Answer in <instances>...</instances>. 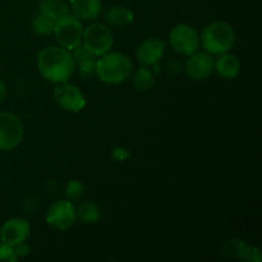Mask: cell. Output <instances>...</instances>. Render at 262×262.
I'll return each instance as SVG.
<instances>
[{"instance_id":"ba28073f","label":"cell","mask_w":262,"mask_h":262,"mask_svg":"<svg viewBox=\"0 0 262 262\" xmlns=\"http://www.w3.org/2000/svg\"><path fill=\"white\" fill-rule=\"evenodd\" d=\"M76 207L67 200L53 204L46 212V223L58 230L69 229L76 223Z\"/></svg>"},{"instance_id":"d4e9b609","label":"cell","mask_w":262,"mask_h":262,"mask_svg":"<svg viewBox=\"0 0 262 262\" xmlns=\"http://www.w3.org/2000/svg\"><path fill=\"white\" fill-rule=\"evenodd\" d=\"M14 248V253L17 257H25V256H27L28 253H30V247H28L27 245L25 243H20V245L15 246Z\"/></svg>"},{"instance_id":"8fae6325","label":"cell","mask_w":262,"mask_h":262,"mask_svg":"<svg viewBox=\"0 0 262 262\" xmlns=\"http://www.w3.org/2000/svg\"><path fill=\"white\" fill-rule=\"evenodd\" d=\"M214 59L211 58V54L209 53H199L196 51L194 54L189 55L188 60L186 61V73L189 78L201 81L206 79L207 77L211 76L214 71Z\"/></svg>"},{"instance_id":"3957f363","label":"cell","mask_w":262,"mask_h":262,"mask_svg":"<svg viewBox=\"0 0 262 262\" xmlns=\"http://www.w3.org/2000/svg\"><path fill=\"white\" fill-rule=\"evenodd\" d=\"M234 30L227 22H214L206 26L200 37L202 48L211 55L228 53L234 45Z\"/></svg>"},{"instance_id":"30bf717a","label":"cell","mask_w":262,"mask_h":262,"mask_svg":"<svg viewBox=\"0 0 262 262\" xmlns=\"http://www.w3.org/2000/svg\"><path fill=\"white\" fill-rule=\"evenodd\" d=\"M30 224L26 219L13 217L5 222L0 229V239L3 243L15 247V246L25 243L30 235Z\"/></svg>"},{"instance_id":"e0dca14e","label":"cell","mask_w":262,"mask_h":262,"mask_svg":"<svg viewBox=\"0 0 262 262\" xmlns=\"http://www.w3.org/2000/svg\"><path fill=\"white\" fill-rule=\"evenodd\" d=\"M105 19L106 22H109V25L115 26V27H124L133 20V13L128 8L115 5L107 10L105 14Z\"/></svg>"},{"instance_id":"9a60e30c","label":"cell","mask_w":262,"mask_h":262,"mask_svg":"<svg viewBox=\"0 0 262 262\" xmlns=\"http://www.w3.org/2000/svg\"><path fill=\"white\" fill-rule=\"evenodd\" d=\"M214 69L220 77L225 79H234L241 73V61L234 54H220L214 63Z\"/></svg>"},{"instance_id":"277c9868","label":"cell","mask_w":262,"mask_h":262,"mask_svg":"<svg viewBox=\"0 0 262 262\" xmlns=\"http://www.w3.org/2000/svg\"><path fill=\"white\" fill-rule=\"evenodd\" d=\"M83 31V26L79 18L68 13L55 20L53 33L55 35V40L58 41L59 45L72 50L82 43Z\"/></svg>"},{"instance_id":"52a82bcc","label":"cell","mask_w":262,"mask_h":262,"mask_svg":"<svg viewBox=\"0 0 262 262\" xmlns=\"http://www.w3.org/2000/svg\"><path fill=\"white\" fill-rule=\"evenodd\" d=\"M25 129L19 118L10 113H0V150H13L23 140Z\"/></svg>"},{"instance_id":"603a6c76","label":"cell","mask_w":262,"mask_h":262,"mask_svg":"<svg viewBox=\"0 0 262 262\" xmlns=\"http://www.w3.org/2000/svg\"><path fill=\"white\" fill-rule=\"evenodd\" d=\"M17 256L14 253V248L12 246L7 245V243H0V261L7 262H15L17 261Z\"/></svg>"},{"instance_id":"cb8c5ba5","label":"cell","mask_w":262,"mask_h":262,"mask_svg":"<svg viewBox=\"0 0 262 262\" xmlns=\"http://www.w3.org/2000/svg\"><path fill=\"white\" fill-rule=\"evenodd\" d=\"M112 158L115 161H124L130 158V152L124 147H115L112 152Z\"/></svg>"},{"instance_id":"6da1fadb","label":"cell","mask_w":262,"mask_h":262,"mask_svg":"<svg viewBox=\"0 0 262 262\" xmlns=\"http://www.w3.org/2000/svg\"><path fill=\"white\" fill-rule=\"evenodd\" d=\"M37 67L43 78L53 83L68 82L76 69L72 53L63 46H50L41 50L37 56Z\"/></svg>"},{"instance_id":"ac0fdd59","label":"cell","mask_w":262,"mask_h":262,"mask_svg":"<svg viewBox=\"0 0 262 262\" xmlns=\"http://www.w3.org/2000/svg\"><path fill=\"white\" fill-rule=\"evenodd\" d=\"M40 13L56 20L69 13V7L63 0H43L40 4Z\"/></svg>"},{"instance_id":"7a4b0ae2","label":"cell","mask_w":262,"mask_h":262,"mask_svg":"<svg viewBox=\"0 0 262 262\" xmlns=\"http://www.w3.org/2000/svg\"><path fill=\"white\" fill-rule=\"evenodd\" d=\"M133 63L122 53H106L96 63V74L102 82L117 84L124 82L132 73Z\"/></svg>"},{"instance_id":"5bb4252c","label":"cell","mask_w":262,"mask_h":262,"mask_svg":"<svg viewBox=\"0 0 262 262\" xmlns=\"http://www.w3.org/2000/svg\"><path fill=\"white\" fill-rule=\"evenodd\" d=\"M72 56H73L74 64L78 67V71L82 77L96 73V56L90 53L82 43L72 49Z\"/></svg>"},{"instance_id":"484cf974","label":"cell","mask_w":262,"mask_h":262,"mask_svg":"<svg viewBox=\"0 0 262 262\" xmlns=\"http://www.w3.org/2000/svg\"><path fill=\"white\" fill-rule=\"evenodd\" d=\"M5 96H7V86L3 79H0V102L5 99Z\"/></svg>"},{"instance_id":"2e32d148","label":"cell","mask_w":262,"mask_h":262,"mask_svg":"<svg viewBox=\"0 0 262 262\" xmlns=\"http://www.w3.org/2000/svg\"><path fill=\"white\" fill-rule=\"evenodd\" d=\"M100 0H71V10L79 19H96L101 13Z\"/></svg>"},{"instance_id":"9c48e42d","label":"cell","mask_w":262,"mask_h":262,"mask_svg":"<svg viewBox=\"0 0 262 262\" xmlns=\"http://www.w3.org/2000/svg\"><path fill=\"white\" fill-rule=\"evenodd\" d=\"M54 99L60 107L68 112H81L86 105V99L78 87L63 82L54 89Z\"/></svg>"},{"instance_id":"8992f818","label":"cell","mask_w":262,"mask_h":262,"mask_svg":"<svg viewBox=\"0 0 262 262\" xmlns=\"http://www.w3.org/2000/svg\"><path fill=\"white\" fill-rule=\"evenodd\" d=\"M169 41H170L171 48L177 53L187 56L199 51L200 45H201L197 30L186 23H181L171 28L170 33H169Z\"/></svg>"},{"instance_id":"7402d4cb","label":"cell","mask_w":262,"mask_h":262,"mask_svg":"<svg viewBox=\"0 0 262 262\" xmlns=\"http://www.w3.org/2000/svg\"><path fill=\"white\" fill-rule=\"evenodd\" d=\"M83 191H84L83 184L78 181L69 182L68 186H67V196H68L71 200L81 199V196L83 194Z\"/></svg>"},{"instance_id":"d6986e66","label":"cell","mask_w":262,"mask_h":262,"mask_svg":"<svg viewBox=\"0 0 262 262\" xmlns=\"http://www.w3.org/2000/svg\"><path fill=\"white\" fill-rule=\"evenodd\" d=\"M76 215L84 224H95L100 219V209L94 202H84L76 209Z\"/></svg>"},{"instance_id":"ffe728a7","label":"cell","mask_w":262,"mask_h":262,"mask_svg":"<svg viewBox=\"0 0 262 262\" xmlns=\"http://www.w3.org/2000/svg\"><path fill=\"white\" fill-rule=\"evenodd\" d=\"M154 83H155V76H154L152 69L142 66V68L138 69L133 78L135 87L138 91H146V90H150Z\"/></svg>"},{"instance_id":"4fadbf2b","label":"cell","mask_w":262,"mask_h":262,"mask_svg":"<svg viewBox=\"0 0 262 262\" xmlns=\"http://www.w3.org/2000/svg\"><path fill=\"white\" fill-rule=\"evenodd\" d=\"M165 53V43L160 38H148L143 41L137 50V59L143 67L159 63Z\"/></svg>"},{"instance_id":"7c38bea8","label":"cell","mask_w":262,"mask_h":262,"mask_svg":"<svg viewBox=\"0 0 262 262\" xmlns=\"http://www.w3.org/2000/svg\"><path fill=\"white\" fill-rule=\"evenodd\" d=\"M223 253L229 257L239 258V260L245 261H252V262H260L262 260L261 253L257 247H252L245 241L241 239H232L227 241L222 247Z\"/></svg>"},{"instance_id":"5b68a950","label":"cell","mask_w":262,"mask_h":262,"mask_svg":"<svg viewBox=\"0 0 262 262\" xmlns=\"http://www.w3.org/2000/svg\"><path fill=\"white\" fill-rule=\"evenodd\" d=\"M112 31L101 23H92L83 31L82 45L95 56H101L109 53L113 48Z\"/></svg>"},{"instance_id":"44dd1931","label":"cell","mask_w":262,"mask_h":262,"mask_svg":"<svg viewBox=\"0 0 262 262\" xmlns=\"http://www.w3.org/2000/svg\"><path fill=\"white\" fill-rule=\"evenodd\" d=\"M54 25H55V20L53 18L38 13L32 20V30L37 35H50L54 32Z\"/></svg>"}]
</instances>
